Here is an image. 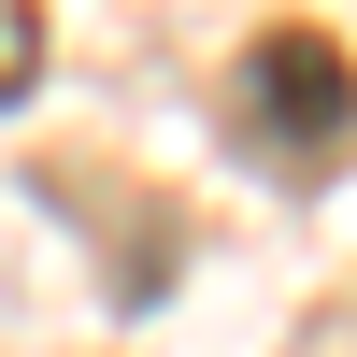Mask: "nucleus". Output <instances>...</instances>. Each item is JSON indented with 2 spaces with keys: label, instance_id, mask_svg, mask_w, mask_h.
Wrapping results in <instances>:
<instances>
[{
  "label": "nucleus",
  "instance_id": "obj_1",
  "mask_svg": "<svg viewBox=\"0 0 357 357\" xmlns=\"http://www.w3.org/2000/svg\"><path fill=\"white\" fill-rule=\"evenodd\" d=\"M229 143H243L257 172H286V186H314V172L357 158V57L329 29H257L243 57H229Z\"/></svg>",
  "mask_w": 357,
  "mask_h": 357
},
{
  "label": "nucleus",
  "instance_id": "obj_2",
  "mask_svg": "<svg viewBox=\"0 0 357 357\" xmlns=\"http://www.w3.org/2000/svg\"><path fill=\"white\" fill-rule=\"evenodd\" d=\"M29 86H43V15H29V0H0V114H15Z\"/></svg>",
  "mask_w": 357,
  "mask_h": 357
}]
</instances>
